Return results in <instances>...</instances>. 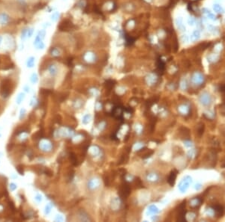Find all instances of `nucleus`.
I'll return each instance as SVG.
<instances>
[{
	"mask_svg": "<svg viewBox=\"0 0 225 222\" xmlns=\"http://www.w3.org/2000/svg\"><path fill=\"white\" fill-rule=\"evenodd\" d=\"M11 81L9 79L3 80L1 83V86H0V92H1L2 97H8L11 94Z\"/></svg>",
	"mask_w": 225,
	"mask_h": 222,
	"instance_id": "f257e3e1",
	"label": "nucleus"
},
{
	"mask_svg": "<svg viewBox=\"0 0 225 222\" xmlns=\"http://www.w3.org/2000/svg\"><path fill=\"white\" fill-rule=\"evenodd\" d=\"M129 194H130V187H129L128 183H126L122 185V188H120L119 195L122 199H124V198H127Z\"/></svg>",
	"mask_w": 225,
	"mask_h": 222,
	"instance_id": "f03ea898",
	"label": "nucleus"
},
{
	"mask_svg": "<svg viewBox=\"0 0 225 222\" xmlns=\"http://www.w3.org/2000/svg\"><path fill=\"white\" fill-rule=\"evenodd\" d=\"M73 24L71 23V22H70L69 20H65L63 21V23H61V25L59 26V29L61 31H68V29L71 28V27H73Z\"/></svg>",
	"mask_w": 225,
	"mask_h": 222,
	"instance_id": "7ed1b4c3",
	"label": "nucleus"
},
{
	"mask_svg": "<svg viewBox=\"0 0 225 222\" xmlns=\"http://www.w3.org/2000/svg\"><path fill=\"white\" fill-rule=\"evenodd\" d=\"M176 176H177V171L176 170H173L171 171V173L168 177V183L171 186H173L175 184V181H176Z\"/></svg>",
	"mask_w": 225,
	"mask_h": 222,
	"instance_id": "20e7f679",
	"label": "nucleus"
},
{
	"mask_svg": "<svg viewBox=\"0 0 225 222\" xmlns=\"http://www.w3.org/2000/svg\"><path fill=\"white\" fill-rule=\"evenodd\" d=\"M157 66H158V69L159 71H164L165 68V63L163 62L162 59L161 58H159L157 61Z\"/></svg>",
	"mask_w": 225,
	"mask_h": 222,
	"instance_id": "39448f33",
	"label": "nucleus"
},
{
	"mask_svg": "<svg viewBox=\"0 0 225 222\" xmlns=\"http://www.w3.org/2000/svg\"><path fill=\"white\" fill-rule=\"evenodd\" d=\"M200 32L197 31V30H196V31H194L193 32L192 35L191 36V40L193 42H194V41H196V40H197L200 38Z\"/></svg>",
	"mask_w": 225,
	"mask_h": 222,
	"instance_id": "423d86ee",
	"label": "nucleus"
},
{
	"mask_svg": "<svg viewBox=\"0 0 225 222\" xmlns=\"http://www.w3.org/2000/svg\"><path fill=\"white\" fill-rule=\"evenodd\" d=\"M125 41H126V45L127 46L132 45L134 43V41H135V39L134 37H131V36H129L128 35H125Z\"/></svg>",
	"mask_w": 225,
	"mask_h": 222,
	"instance_id": "0eeeda50",
	"label": "nucleus"
},
{
	"mask_svg": "<svg viewBox=\"0 0 225 222\" xmlns=\"http://www.w3.org/2000/svg\"><path fill=\"white\" fill-rule=\"evenodd\" d=\"M203 11L204 14H205L207 16V17H209V18L211 19L212 20H215V16L210 11H209L208 9H206V8H203Z\"/></svg>",
	"mask_w": 225,
	"mask_h": 222,
	"instance_id": "6e6552de",
	"label": "nucleus"
},
{
	"mask_svg": "<svg viewBox=\"0 0 225 222\" xmlns=\"http://www.w3.org/2000/svg\"><path fill=\"white\" fill-rule=\"evenodd\" d=\"M213 209H214L215 212L218 215L221 216L223 215L224 209L221 206H213Z\"/></svg>",
	"mask_w": 225,
	"mask_h": 222,
	"instance_id": "1a4fd4ad",
	"label": "nucleus"
},
{
	"mask_svg": "<svg viewBox=\"0 0 225 222\" xmlns=\"http://www.w3.org/2000/svg\"><path fill=\"white\" fill-rule=\"evenodd\" d=\"M176 25H177L178 28H179V29H181V31H185V27L184 26L183 24H182V19L181 17L178 18V19L176 20Z\"/></svg>",
	"mask_w": 225,
	"mask_h": 222,
	"instance_id": "9d476101",
	"label": "nucleus"
},
{
	"mask_svg": "<svg viewBox=\"0 0 225 222\" xmlns=\"http://www.w3.org/2000/svg\"><path fill=\"white\" fill-rule=\"evenodd\" d=\"M213 8H214V10H215V11L217 12V13H219V14L224 13V9H223V8H222L220 5H218V4L214 5Z\"/></svg>",
	"mask_w": 225,
	"mask_h": 222,
	"instance_id": "9b49d317",
	"label": "nucleus"
},
{
	"mask_svg": "<svg viewBox=\"0 0 225 222\" xmlns=\"http://www.w3.org/2000/svg\"><path fill=\"white\" fill-rule=\"evenodd\" d=\"M114 85H115V82H114V81H112V80H107V82H106V86L110 90L114 86Z\"/></svg>",
	"mask_w": 225,
	"mask_h": 222,
	"instance_id": "f8f14e48",
	"label": "nucleus"
},
{
	"mask_svg": "<svg viewBox=\"0 0 225 222\" xmlns=\"http://www.w3.org/2000/svg\"><path fill=\"white\" fill-rule=\"evenodd\" d=\"M17 171L18 172L21 174V175H23V166L22 165H18L17 167Z\"/></svg>",
	"mask_w": 225,
	"mask_h": 222,
	"instance_id": "ddd939ff",
	"label": "nucleus"
},
{
	"mask_svg": "<svg viewBox=\"0 0 225 222\" xmlns=\"http://www.w3.org/2000/svg\"><path fill=\"white\" fill-rule=\"evenodd\" d=\"M188 24H189V25L193 26V25L194 24V23H195V20H194V18L190 17V18L188 19Z\"/></svg>",
	"mask_w": 225,
	"mask_h": 222,
	"instance_id": "4468645a",
	"label": "nucleus"
},
{
	"mask_svg": "<svg viewBox=\"0 0 225 222\" xmlns=\"http://www.w3.org/2000/svg\"><path fill=\"white\" fill-rule=\"evenodd\" d=\"M181 40H182V42H188V36H187V35H182V37H181Z\"/></svg>",
	"mask_w": 225,
	"mask_h": 222,
	"instance_id": "2eb2a0df",
	"label": "nucleus"
},
{
	"mask_svg": "<svg viewBox=\"0 0 225 222\" xmlns=\"http://www.w3.org/2000/svg\"><path fill=\"white\" fill-rule=\"evenodd\" d=\"M203 129H204V125L203 124V125H201L200 128L198 129V133H199L200 135H201L203 133Z\"/></svg>",
	"mask_w": 225,
	"mask_h": 222,
	"instance_id": "dca6fc26",
	"label": "nucleus"
},
{
	"mask_svg": "<svg viewBox=\"0 0 225 222\" xmlns=\"http://www.w3.org/2000/svg\"><path fill=\"white\" fill-rule=\"evenodd\" d=\"M33 62H34V60H33V58H32L30 60H29V62H28V65H29V67H32Z\"/></svg>",
	"mask_w": 225,
	"mask_h": 222,
	"instance_id": "f3484780",
	"label": "nucleus"
},
{
	"mask_svg": "<svg viewBox=\"0 0 225 222\" xmlns=\"http://www.w3.org/2000/svg\"><path fill=\"white\" fill-rule=\"evenodd\" d=\"M10 188H11V191H14V190L16 189L17 186H15V184H14V183H11V186H10Z\"/></svg>",
	"mask_w": 225,
	"mask_h": 222,
	"instance_id": "a211bd4d",
	"label": "nucleus"
},
{
	"mask_svg": "<svg viewBox=\"0 0 225 222\" xmlns=\"http://www.w3.org/2000/svg\"><path fill=\"white\" fill-rule=\"evenodd\" d=\"M219 90H220V91H221V92H225V85H221V86L220 87Z\"/></svg>",
	"mask_w": 225,
	"mask_h": 222,
	"instance_id": "6ab92c4d",
	"label": "nucleus"
},
{
	"mask_svg": "<svg viewBox=\"0 0 225 222\" xmlns=\"http://www.w3.org/2000/svg\"><path fill=\"white\" fill-rule=\"evenodd\" d=\"M23 96H22V94H20V96L18 97V98H17V103H20V101H21L22 99H23Z\"/></svg>",
	"mask_w": 225,
	"mask_h": 222,
	"instance_id": "aec40b11",
	"label": "nucleus"
},
{
	"mask_svg": "<svg viewBox=\"0 0 225 222\" xmlns=\"http://www.w3.org/2000/svg\"><path fill=\"white\" fill-rule=\"evenodd\" d=\"M9 206L11 207V209H12V210H14L15 209V207H14V205L12 202H9Z\"/></svg>",
	"mask_w": 225,
	"mask_h": 222,
	"instance_id": "412c9836",
	"label": "nucleus"
}]
</instances>
